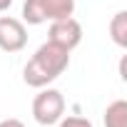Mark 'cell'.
<instances>
[{
  "mask_svg": "<svg viewBox=\"0 0 127 127\" xmlns=\"http://www.w3.org/2000/svg\"><path fill=\"white\" fill-rule=\"evenodd\" d=\"M67 65H70V50L45 42L28 60V65L23 70V80H25V85L40 90V87H47L52 80H57L67 70Z\"/></svg>",
  "mask_w": 127,
  "mask_h": 127,
  "instance_id": "6da1fadb",
  "label": "cell"
},
{
  "mask_svg": "<svg viewBox=\"0 0 127 127\" xmlns=\"http://www.w3.org/2000/svg\"><path fill=\"white\" fill-rule=\"evenodd\" d=\"M75 0H25L23 20L28 25H42L62 18H72Z\"/></svg>",
  "mask_w": 127,
  "mask_h": 127,
  "instance_id": "7a4b0ae2",
  "label": "cell"
},
{
  "mask_svg": "<svg viewBox=\"0 0 127 127\" xmlns=\"http://www.w3.org/2000/svg\"><path fill=\"white\" fill-rule=\"evenodd\" d=\"M62 112H65V97H62L60 90L52 87H40V92L32 100V117L37 125H55L62 120Z\"/></svg>",
  "mask_w": 127,
  "mask_h": 127,
  "instance_id": "3957f363",
  "label": "cell"
},
{
  "mask_svg": "<svg viewBox=\"0 0 127 127\" xmlns=\"http://www.w3.org/2000/svg\"><path fill=\"white\" fill-rule=\"evenodd\" d=\"M47 42L60 45L65 50H75L82 42V25L75 18H62V20H52L50 30H47Z\"/></svg>",
  "mask_w": 127,
  "mask_h": 127,
  "instance_id": "277c9868",
  "label": "cell"
},
{
  "mask_svg": "<svg viewBox=\"0 0 127 127\" xmlns=\"http://www.w3.org/2000/svg\"><path fill=\"white\" fill-rule=\"evenodd\" d=\"M28 45V30L23 20L18 18H0V50L5 52H20Z\"/></svg>",
  "mask_w": 127,
  "mask_h": 127,
  "instance_id": "5b68a950",
  "label": "cell"
},
{
  "mask_svg": "<svg viewBox=\"0 0 127 127\" xmlns=\"http://www.w3.org/2000/svg\"><path fill=\"white\" fill-rule=\"evenodd\" d=\"M105 127H127V102L115 100L105 110Z\"/></svg>",
  "mask_w": 127,
  "mask_h": 127,
  "instance_id": "8992f818",
  "label": "cell"
},
{
  "mask_svg": "<svg viewBox=\"0 0 127 127\" xmlns=\"http://www.w3.org/2000/svg\"><path fill=\"white\" fill-rule=\"evenodd\" d=\"M110 37L117 47H127V13L120 10L110 20Z\"/></svg>",
  "mask_w": 127,
  "mask_h": 127,
  "instance_id": "52a82bcc",
  "label": "cell"
},
{
  "mask_svg": "<svg viewBox=\"0 0 127 127\" xmlns=\"http://www.w3.org/2000/svg\"><path fill=\"white\" fill-rule=\"evenodd\" d=\"M60 127H92V122L87 117H65L60 120Z\"/></svg>",
  "mask_w": 127,
  "mask_h": 127,
  "instance_id": "ba28073f",
  "label": "cell"
},
{
  "mask_svg": "<svg viewBox=\"0 0 127 127\" xmlns=\"http://www.w3.org/2000/svg\"><path fill=\"white\" fill-rule=\"evenodd\" d=\"M0 127H25V125H23L20 120H13V117H10V120H3V122H0Z\"/></svg>",
  "mask_w": 127,
  "mask_h": 127,
  "instance_id": "9c48e42d",
  "label": "cell"
},
{
  "mask_svg": "<svg viewBox=\"0 0 127 127\" xmlns=\"http://www.w3.org/2000/svg\"><path fill=\"white\" fill-rule=\"evenodd\" d=\"M125 62H127V57H122V62H120V77H122V80H127V67H125Z\"/></svg>",
  "mask_w": 127,
  "mask_h": 127,
  "instance_id": "30bf717a",
  "label": "cell"
},
{
  "mask_svg": "<svg viewBox=\"0 0 127 127\" xmlns=\"http://www.w3.org/2000/svg\"><path fill=\"white\" fill-rule=\"evenodd\" d=\"M13 5V0H0V13H3V10H8Z\"/></svg>",
  "mask_w": 127,
  "mask_h": 127,
  "instance_id": "8fae6325",
  "label": "cell"
}]
</instances>
